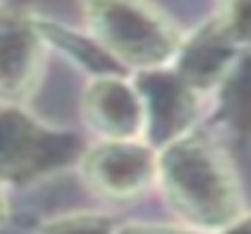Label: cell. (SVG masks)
<instances>
[{"instance_id":"1","label":"cell","mask_w":251,"mask_h":234,"mask_svg":"<svg viewBox=\"0 0 251 234\" xmlns=\"http://www.w3.org/2000/svg\"><path fill=\"white\" fill-rule=\"evenodd\" d=\"M156 185L182 225L204 232H225L247 213L230 156L197 128L159 149Z\"/></svg>"},{"instance_id":"2","label":"cell","mask_w":251,"mask_h":234,"mask_svg":"<svg viewBox=\"0 0 251 234\" xmlns=\"http://www.w3.org/2000/svg\"><path fill=\"white\" fill-rule=\"evenodd\" d=\"M81 5L88 36L126 73L173 64L185 33L152 0H81Z\"/></svg>"},{"instance_id":"3","label":"cell","mask_w":251,"mask_h":234,"mask_svg":"<svg viewBox=\"0 0 251 234\" xmlns=\"http://www.w3.org/2000/svg\"><path fill=\"white\" fill-rule=\"evenodd\" d=\"M88 140L36 118L24 104L0 102V185L26 187L78 165Z\"/></svg>"},{"instance_id":"4","label":"cell","mask_w":251,"mask_h":234,"mask_svg":"<svg viewBox=\"0 0 251 234\" xmlns=\"http://www.w3.org/2000/svg\"><path fill=\"white\" fill-rule=\"evenodd\" d=\"M76 168L90 192L107 201H130L156 185L159 149L145 140H98Z\"/></svg>"},{"instance_id":"5","label":"cell","mask_w":251,"mask_h":234,"mask_svg":"<svg viewBox=\"0 0 251 234\" xmlns=\"http://www.w3.org/2000/svg\"><path fill=\"white\" fill-rule=\"evenodd\" d=\"M145 104V142L154 149L195 130L204 95L173 67L138 71L130 76Z\"/></svg>"},{"instance_id":"6","label":"cell","mask_w":251,"mask_h":234,"mask_svg":"<svg viewBox=\"0 0 251 234\" xmlns=\"http://www.w3.org/2000/svg\"><path fill=\"white\" fill-rule=\"evenodd\" d=\"M81 116L98 140H145V104L130 73L90 76Z\"/></svg>"},{"instance_id":"7","label":"cell","mask_w":251,"mask_h":234,"mask_svg":"<svg viewBox=\"0 0 251 234\" xmlns=\"http://www.w3.org/2000/svg\"><path fill=\"white\" fill-rule=\"evenodd\" d=\"M48 62V41L36 19H0V102L24 104L38 90Z\"/></svg>"},{"instance_id":"8","label":"cell","mask_w":251,"mask_h":234,"mask_svg":"<svg viewBox=\"0 0 251 234\" xmlns=\"http://www.w3.org/2000/svg\"><path fill=\"white\" fill-rule=\"evenodd\" d=\"M239 52L242 50L230 41V36L221 26L218 17H213L206 24L195 28L190 36L182 38L180 50L171 67L197 93L213 95V90L223 81V76L232 67Z\"/></svg>"},{"instance_id":"9","label":"cell","mask_w":251,"mask_h":234,"mask_svg":"<svg viewBox=\"0 0 251 234\" xmlns=\"http://www.w3.org/2000/svg\"><path fill=\"white\" fill-rule=\"evenodd\" d=\"M216 121L235 138L251 140V50H242L213 90Z\"/></svg>"},{"instance_id":"10","label":"cell","mask_w":251,"mask_h":234,"mask_svg":"<svg viewBox=\"0 0 251 234\" xmlns=\"http://www.w3.org/2000/svg\"><path fill=\"white\" fill-rule=\"evenodd\" d=\"M119 222L102 211H74L41 222L36 234H116Z\"/></svg>"},{"instance_id":"11","label":"cell","mask_w":251,"mask_h":234,"mask_svg":"<svg viewBox=\"0 0 251 234\" xmlns=\"http://www.w3.org/2000/svg\"><path fill=\"white\" fill-rule=\"evenodd\" d=\"M216 17L239 50H251V0H227Z\"/></svg>"},{"instance_id":"12","label":"cell","mask_w":251,"mask_h":234,"mask_svg":"<svg viewBox=\"0 0 251 234\" xmlns=\"http://www.w3.org/2000/svg\"><path fill=\"white\" fill-rule=\"evenodd\" d=\"M116 234H213L190 225H164V222H126L119 225Z\"/></svg>"},{"instance_id":"13","label":"cell","mask_w":251,"mask_h":234,"mask_svg":"<svg viewBox=\"0 0 251 234\" xmlns=\"http://www.w3.org/2000/svg\"><path fill=\"white\" fill-rule=\"evenodd\" d=\"M221 234H251V211H247L237 222H232V225Z\"/></svg>"},{"instance_id":"14","label":"cell","mask_w":251,"mask_h":234,"mask_svg":"<svg viewBox=\"0 0 251 234\" xmlns=\"http://www.w3.org/2000/svg\"><path fill=\"white\" fill-rule=\"evenodd\" d=\"M7 213H10V206H7V196H5V189L0 185V225L7 220Z\"/></svg>"},{"instance_id":"15","label":"cell","mask_w":251,"mask_h":234,"mask_svg":"<svg viewBox=\"0 0 251 234\" xmlns=\"http://www.w3.org/2000/svg\"><path fill=\"white\" fill-rule=\"evenodd\" d=\"M2 17H5V12H0V19H2Z\"/></svg>"}]
</instances>
